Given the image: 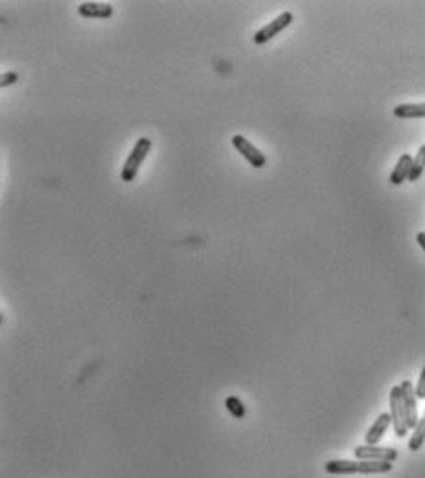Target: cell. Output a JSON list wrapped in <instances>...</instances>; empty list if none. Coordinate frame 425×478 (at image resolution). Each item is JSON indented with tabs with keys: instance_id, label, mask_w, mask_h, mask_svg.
Listing matches in <instances>:
<instances>
[{
	"instance_id": "6da1fadb",
	"label": "cell",
	"mask_w": 425,
	"mask_h": 478,
	"mask_svg": "<svg viewBox=\"0 0 425 478\" xmlns=\"http://www.w3.org/2000/svg\"><path fill=\"white\" fill-rule=\"evenodd\" d=\"M152 147H153V142L149 140V138H146V136H142V138L136 140V144L133 146L131 153L127 155V160L123 162L122 173H120V179H122L125 184L133 182L136 173H138L140 166L144 164L146 157L149 155V151H152Z\"/></svg>"
},
{
	"instance_id": "d6986e66",
	"label": "cell",
	"mask_w": 425,
	"mask_h": 478,
	"mask_svg": "<svg viewBox=\"0 0 425 478\" xmlns=\"http://www.w3.org/2000/svg\"><path fill=\"white\" fill-rule=\"evenodd\" d=\"M424 416H425V414H424Z\"/></svg>"
},
{
	"instance_id": "8fae6325",
	"label": "cell",
	"mask_w": 425,
	"mask_h": 478,
	"mask_svg": "<svg viewBox=\"0 0 425 478\" xmlns=\"http://www.w3.org/2000/svg\"><path fill=\"white\" fill-rule=\"evenodd\" d=\"M392 114L402 120L425 118V103H402L394 107Z\"/></svg>"
},
{
	"instance_id": "277c9868",
	"label": "cell",
	"mask_w": 425,
	"mask_h": 478,
	"mask_svg": "<svg viewBox=\"0 0 425 478\" xmlns=\"http://www.w3.org/2000/svg\"><path fill=\"white\" fill-rule=\"evenodd\" d=\"M232 146L236 147V151L240 153L241 157L245 158L247 162L251 164L252 168L262 169L265 164H267V158L260 149H258L252 142H249L243 135H234L232 136Z\"/></svg>"
},
{
	"instance_id": "3957f363",
	"label": "cell",
	"mask_w": 425,
	"mask_h": 478,
	"mask_svg": "<svg viewBox=\"0 0 425 478\" xmlns=\"http://www.w3.org/2000/svg\"><path fill=\"white\" fill-rule=\"evenodd\" d=\"M291 23H293V13L291 12L280 13L278 17L273 19V21H271L269 24H265L262 30H258L252 39H254V43H256V45H265V43H269L271 39H274L276 35L282 34V32H284V30H286Z\"/></svg>"
},
{
	"instance_id": "7a4b0ae2",
	"label": "cell",
	"mask_w": 425,
	"mask_h": 478,
	"mask_svg": "<svg viewBox=\"0 0 425 478\" xmlns=\"http://www.w3.org/2000/svg\"><path fill=\"white\" fill-rule=\"evenodd\" d=\"M391 417L397 438L407 436V414H405V405H403V395L400 387H392L391 390Z\"/></svg>"
},
{
	"instance_id": "5b68a950",
	"label": "cell",
	"mask_w": 425,
	"mask_h": 478,
	"mask_svg": "<svg viewBox=\"0 0 425 478\" xmlns=\"http://www.w3.org/2000/svg\"><path fill=\"white\" fill-rule=\"evenodd\" d=\"M353 455L357 460L394 461L397 458V450L392 447H381V445H359L353 449Z\"/></svg>"
},
{
	"instance_id": "8992f818",
	"label": "cell",
	"mask_w": 425,
	"mask_h": 478,
	"mask_svg": "<svg viewBox=\"0 0 425 478\" xmlns=\"http://www.w3.org/2000/svg\"><path fill=\"white\" fill-rule=\"evenodd\" d=\"M402 389V395H403V405H405V414H407V427L414 428L418 425L419 417H418V405H416V392H414V384L411 381H403L400 384Z\"/></svg>"
},
{
	"instance_id": "4fadbf2b",
	"label": "cell",
	"mask_w": 425,
	"mask_h": 478,
	"mask_svg": "<svg viewBox=\"0 0 425 478\" xmlns=\"http://www.w3.org/2000/svg\"><path fill=\"white\" fill-rule=\"evenodd\" d=\"M425 444V416L418 422V425L413 428V436L408 439V449L419 450Z\"/></svg>"
},
{
	"instance_id": "9a60e30c",
	"label": "cell",
	"mask_w": 425,
	"mask_h": 478,
	"mask_svg": "<svg viewBox=\"0 0 425 478\" xmlns=\"http://www.w3.org/2000/svg\"><path fill=\"white\" fill-rule=\"evenodd\" d=\"M225 406H227V411H229L230 414H232V417H236V420L245 417V406H243V403H241L236 395L227 398V400H225Z\"/></svg>"
},
{
	"instance_id": "7c38bea8",
	"label": "cell",
	"mask_w": 425,
	"mask_h": 478,
	"mask_svg": "<svg viewBox=\"0 0 425 478\" xmlns=\"http://www.w3.org/2000/svg\"><path fill=\"white\" fill-rule=\"evenodd\" d=\"M392 471V461L359 460V475H383Z\"/></svg>"
},
{
	"instance_id": "30bf717a",
	"label": "cell",
	"mask_w": 425,
	"mask_h": 478,
	"mask_svg": "<svg viewBox=\"0 0 425 478\" xmlns=\"http://www.w3.org/2000/svg\"><path fill=\"white\" fill-rule=\"evenodd\" d=\"M324 469L330 475H359V460H330Z\"/></svg>"
},
{
	"instance_id": "e0dca14e",
	"label": "cell",
	"mask_w": 425,
	"mask_h": 478,
	"mask_svg": "<svg viewBox=\"0 0 425 478\" xmlns=\"http://www.w3.org/2000/svg\"><path fill=\"white\" fill-rule=\"evenodd\" d=\"M19 79L17 72H6L2 78H0V87H10Z\"/></svg>"
},
{
	"instance_id": "ac0fdd59",
	"label": "cell",
	"mask_w": 425,
	"mask_h": 478,
	"mask_svg": "<svg viewBox=\"0 0 425 478\" xmlns=\"http://www.w3.org/2000/svg\"><path fill=\"white\" fill-rule=\"evenodd\" d=\"M416 243L425 250V232H418L416 234Z\"/></svg>"
},
{
	"instance_id": "ba28073f",
	"label": "cell",
	"mask_w": 425,
	"mask_h": 478,
	"mask_svg": "<svg viewBox=\"0 0 425 478\" xmlns=\"http://www.w3.org/2000/svg\"><path fill=\"white\" fill-rule=\"evenodd\" d=\"M392 425V417H391V412H383V414H380L377 416V420L374 422V425L369 428V433H366V436H364V442H366V445H377L380 444V439L383 438V434L386 433V428Z\"/></svg>"
},
{
	"instance_id": "52a82bcc",
	"label": "cell",
	"mask_w": 425,
	"mask_h": 478,
	"mask_svg": "<svg viewBox=\"0 0 425 478\" xmlns=\"http://www.w3.org/2000/svg\"><path fill=\"white\" fill-rule=\"evenodd\" d=\"M112 12L114 10L111 4H103V2H83L78 8V13L85 19H111Z\"/></svg>"
},
{
	"instance_id": "2e32d148",
	"label": "cell",
	"mask_w": 425,
	"mask_h": 478,
	"mask_svg": "<svg viewBox=\"0 0 425 478\" xmlns=\"http://www.w3.org/2000/svg\"><path fill=\"white\" fill-rule=\"evenodd\" d=\"M414 392H416V398H418V400H425V366L424 370H422V373H419L418 384L414 387Z\"/></svg>"
},
{
	"instance_id": "5bb4252c",
	"label": "cell",
	"mask_w": 425,
	"mask_h": 478,
	"mask_svg": "<svg viewBox=\"0 0 425 478\" xmlns=\"http://www.w3.org/2000/svg\"><path fill=\"white\" fill-rule=\"evenodd\" d=\"M425 169V146H422L416 153V157H413V168H411V173H408V180L411 182H416V180L422 177Z\"/></svg>"
},
{
	"instance_id": "9c48e42d",
	"label": "cell",
	"mask_w": 425,
	"mask_h": 478,
	"mask_svg": "<svg viewBox=\"0 0 425 478\" xmlns=\"http://www.w3.org/2000/svg\"><path fill=\"white\" fill-rule=\"evenodd\" d=\"M411 168H413V157H411L408 153H403L402 157L397 158L396 168L392 169L391 184L400 186V184H403L405 180H408V173H411Z\"/></svg>"
}]
</instances>
